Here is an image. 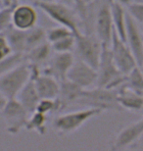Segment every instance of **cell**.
I'll return each mask as SVG.
<instances>
[{
    "label": "cell",
    "instance_id": "6da1fadb",
    "mask_svg": "<svg viewBox=\"0 0 143 151\" xmlns=\"http://www.w3.org/2000/svg\"><path fill=\"white\" fill-rule=\"evenodd\" d=\"M77 104L104 111H123L118 102V90L102 86L83 89Z\"/></svg>",
    "mask_w": 143,
    "mask_h": 151
},
{
    "label": "cell",
    "instance_id": "7a4b0ae2",
    "mask_svg": "<svg viewBox=\"0 0 143 151\" xmlns=\"http://www.w3.org/2000/svg\"><path fill=\"white\" fill-rule=\"evenodd\" d=\"M35 6L58 25L67 27L75 35L80 32L78 16L69 6L62 1H42L38 0Z\"/></svg>",
    "mask_w": 143,
    "mask_h": 151
},
{
    "label": "cell",
    "instance_id": "3957f363",
    "mask_svg": "<svg viewBox=\"0 0 143 151\" xmlns=\"http://www.w3.org/2000/svg\"><path fill=\"white\" fill-rule=\"evenodd\" d=\"M97 86L107 88L118 89L123 86L126 75H124L116 66L110 46L103 45V51L100 59L98 68H97Z\"/></svg>",
    "mask_w": 143,
    "mask_h": 151
},
{
    "label": "cell",
    "instance_id": "277c9868",
    "mask_svg": "<svg viewBox=\"0 0 143 151\" xmlns=\"http://www.w3.org/2000/svg\"><path fill=\"white\" fill-rule=\"evenodd\" d=\"M32 77L30 66L24 62L0 76V92L7 99L16 98L23 86Z\"/></svg>",
    "mask_w": 143,
    "mask_h": 151
},
{
    "label": "cell",
    "instance_id": "5b68a950",
    "mask_svg": "<svg viewBox=\"0 0 143 151\" xmlns=\"http://www.w3.org/2000/svg\"><path fill=\"white\" fill-rule=\"evenodd\" d=\"M101 113L102 111L99 109L87 107L86 109L59 115L53 121V128L61 134H72L78 131L91 118L98 116Z\"/></svg>",
    "mask_w": 143,
    "mask_h": 151
},
{
    "label": "cell",
    "instance_id": "8992f818",
    "mask_svg": "<svg viewBox=\"0 0 143 151\" xmlns=\"http://www.w3.org/2000/svg\"><path fill=\"white\" fill-rule=\"evenodd\" d=\"M75 35V50L78 59L83 60L94 69L98 68L101 59L103 44L96 35L78 32Z\"/></svg>",
    "mask_w": 143,
    "mask_h": 151
},
{
    "label": "cell",
    "instance_id": "52a82bcc",
    "mask_svg": "<svg viewBox=\"0 0 143 151\" xmlns=\"http://www.w3.org/2000/svg\"><path fill=\"white\" fill-rule=\"evenodd\" d=\"M0 114L4 120L6 132L12 135L18 134L26 128V124L29 117V111L17 98L8 99Z\"/></svg>",
    "mask_w": 143,
    "mask_h": 151
},
{
    "label": "cell",
    "instance_id": "ba28073f",
    "mask_svg": "<svg viewBox=\"0 0 143 151\" xmlns=\"http://www.w3.org/2000/svg\"><path fill=\"white\" fill-rule=\"evenodd\" d=\"M95 35L104 45L110 46L114 35V24L112 18L110 0H102L95 14L94 21Z\"/></svg>",
    "mask_w": 143,
    "mask_h": 151
},
{
    "label": "cell",
    "instance_id": "9c48e42d",
    "mask_svg": "<svg viewBox=\"0 0 143 151\" xmlns=\"http://www.w3.org/2000/svg\"><path fill=\"white\" fill-rule=\"evenodd\" d=\"M110 50L116 66L124 75L129 74L136 66H138L129 45L126 41L119 37V35L115 32L110 44Z\"/></svg>",
    "mask_w": 143,
    "mask_h": 151
},
{
    "label": "cell",
    "instance_id": "30bf717a",
    "mask_svg": "<svg viewBox=\"0 0 143 151\" xmlns=\"http://www.w3.org/2000/svg\"><path fill=\"white\" fill-rule=\"evenodd\" d=\"M67 78L83 89H87L97 86L98 74L96 69L78 58L70 69Z\"/></svg>",
    "mask_w": 143,
    "mask_h": 151
},
{
    "label": "cell",
    "instance_id": "8fae6325",
    "mask_svg": "<svg viewBox=\"0 0 143 151\" xmlns=\"http://www.w3.org/2000/svg\"><path fill=\"white\" fill-rule=\"evenodd\" d=\"M38 15L36 9L29 3H20L13 7L11 13V26L20 31L27 32L36 26Z\"/></svg>",
    "mask_w": 143,
    "mask_h": 151
},
{
    "label": "cell",
    "instance_id": "7c38bea8",
    "mask_svg": "<svg viewBox=\"0 0 143 151\" xmlns=\"http://www.w3.org/2000/svg\"><path fill=\"white\" fill-rule=\"evenodd\" d=\"M143 135V117L126 126L115 137L111 149L121 150L135 144Z\"/></svg>",
    "mask_w": 143,
    "mask_h": 151
},
{
    "label": "cell",
    "instance_id": "4fadbf2b",
    "mask_svg": "<svg viewBox=\"0 0 143 151\" xmlns=\"http://www.w3.org/2000/svg\"><path fill=\"white\" fill-rule=\"evenodd\" d=\"M126 42L134 55L137 65L143 63V34L140 25L137 24L126 12Z\"/></svg>",
    "mask_w": 143,
    "mask_h": 151
},
{
    "label": "cell",
    "instance_id": "5bb4252c",
    "mask_svg": "<svg viewBox=\"0 0 143 151\" xmlns=\"http://www.w3.org/2000/svg\"><path fill=\"white\" fill-rule=\"evenodd\" d=\"M75 60V59L72 52L55 53V55L48 61L43 73L52 76L56 80L62 81L67 78V76Z\"/></svg>",
    "mask_w": 143,
    "mask_h": 151
},
{
    "label": "cell",
    "instance_id": "9a60e30c",
    "mask_svg": "<svg viewBox=\"0 0 143 151\" xmlns=\"http://www.w3.org/2000/svg\"><path fill=\"white\" fill-rule=\"evenodd\" d=\"M83 88L80 87L68 78L60 81V90L56 97L58 103V112L66 109L72 104H77V101L80 97Z\"/></svg>",
    "mask_w": 143,
    "mask_h": 151
},
{
    "label": "cell",
    "instance_id": "2e32d148",
    "mask_svg": "<svg viewBox=\"0 0 143 151\" xmlns=\"http://www.w3.org/2000/svg\"><path fill=\"white\" fill-rule=\"evenodd\" d=\"M118 90V102L123 110L143 112V94L121 86Z\"/></svg>",
    "mask_w": 143,
    "mask_h": 151
},
{
    "label": "cell",
    "instance_id": "e0dca14e",
    "mask_svg": "<svg viewBox=\"0 0 143 151\" xmlns=\"http://www.w3.org/2000/svg\"><path fill=\"white\" fill-rule=\"evenodd\" d=\"M16 98L29 111V114L36 110V106L40 100V96L38 94L34 81L32 77L28 81V83L23 86V88L20 90Z\"/></svg>",
    "mask_w": 143,
    "mask_h": 151
},
{
    "label": "cell",
    "instance_id": "ac0fdd59",
    "mask_svg": "<svg viewBox=\"0 0 143 151\" xmlns=\"http://www.w3.org/2000/svg\"><path fill=\"white\" fill-rule=\"evenodd\" d=\"M51 50H52L51 44L48 41H45L25 53L26 62L30 65H36L39 67L49 60Z\"/></svg>",
    "mask_w": 143,
    "mask_h": 151
},
{
    "label": "cell",
    "instance_id": "d6986e66",
    "mask_svg": "<svg viewBox=\"0 0 143 151\" xmlns=\"http://www.w3.org/2000/svg\"><path fill=\"white\" fill-rule=\"evenodd\" d=\"M114 31L123 40L126 41V9L121 5L110 0Z\"/></svg>",
    "mask_w": 143,
    "mask_h": 151
},
{
    "label": "cell",
    "instance_id": "ffe728a7",
    "mask_svg": "<svg viewBox=\"0 0 143 151\" xmlns=\"http://www.w3.org/2000/svg\"><path fill=\"white\" fill-rule=\"evenodd\" d=\"M5 37H7L8 42L13 50L16 53H26V32L20 31L13 28L12 26L6 29Z\"/></svg>",
    "mask_w": 143,
    "mask_h": 151
},
{
    "label": "cell",
    "instance_id": "44dd1931",
    "mask_svg": "<svg viewBox=\"0 0 143 151\" xmlns=\"http://www.w3.org/2000/svg\"><path fill=\"white\" fill-rule=\"evenodd\" d=\"M46 124H47V115L38 111L30 113L26 124V129L30 132H35L39 135H44L46 134Z\"/></svg>",
    "mask_w": 143,
    "mask_h": 151
},
{
    "label": "cell",
    "instance_id": "7402d4cb",
    "mask_svg": "<svg viewBox=\"0 0 143 151\" xmlns=\"http://www.w3.org/2000/svg\"><path fill=\"white\" fill-rule=\"evenodd\" d=\"M45 41H47L46 31L41 27H33L26 32V52Z\"/></svg>",
    "mask_w": 143,
    "mask_h": 151
},
{
    "label": "cell",
    "instance_id": "603a6c76",
    "mask_svg": "<svg viewBox=\"0 0 143 151\" xmlns=\"http://www.w3.org/2000/svg\"><path fill=\"white\" fill-rule=\"evenodd\" d=\"M123 86L143 94V75L139 66H136L133 70L126 75Z\"/></svg>",
    "mask_w": 143,
    "mask_h": 151
},
{
    "label": "cell",
    "instance_id": "cb8c5ba5",
    "mask_svg": "<svg viewBox=\"0 0 143 151\" xmlns=\"http://www.w3.org/2000/svg\"><path fill=\"white\" fill-rule=\"evenodd\" d=\"M24 62H26L25 54L13 52L9 56L0 60V76L7 73Z\"/></svg>",
    "mask_w": 143,
    "mask_h": 151
},
{
    "label": "cell",
    "instance_id": "d4e9b609",
    "mask_svg": "<svg viewBox=\"0 0 143 151\" xmlns=\"http://www.w3.org/2000/svg\"><path fill=\"white\" fill-rule=\"evenodd\" d=\"M51 47L55 53L73 52V50L75 49V35H72L60 39L51 44Z\"/></svg>",
    "mask_w": 143,
    "mask_h": 151
},
{
    "label": "cell",
    "instance_id": "484cf974",
    "mask_svg": "<svg viewBox=\"0 0 143 151\" xmlns=\"http://www.w3.org/2000/svg\"><path fill=\"white\" fill-rule=\"evenodd\" d=\"M72 35L75 34L71 29H68L67 27L59 25V27H54V28H51L48 31H46V39L50 44H52L54 42Z\"/></svg>",
    "mask_w": 143,
    "mask_h": 151
},
{
    "label": "cell",
    "instance_id": "4316f807",
    "mask_svg": "<svg viewBox=\"0 0 143 151\" xmlns=\"http://www.w3.org/2000/svg\"><path fill=\"white\" fill-rule=\"evenodd\" d=\"M35 111L46 115L58 112V103L56 98H40Z\"/></svg>",
    "mask_w": 143,
    "mask_h": 151
},
{
    "label": "cell",
    "instance_id": "83f0119b",
    "mask_svg": "<svg viewBox=\"0 0 143 151\" xmlns=\"http://www.w3.org/2000/svg\"><path fill=\"white\" fill-rule=\"evenodd\" d=\"M126 9L127 14L139 25L143 24V1H134L129 5Z\"/></svg>",
    "mask_w": 143,
    "mask_h": 151
},
{
    "label": "cell",
    "instance_id": "f1b7e54d",
    "mask_svg": "<svg viewBox=\"0 0 143 151\" xmlns=\"http://www.w3.org/2000/svg\"><path fill=\"white\" fill-rule=\"evenodd\" d=\"M13 53V50L4 34H0V60Z\"/></svg>",
    "mask_w": 143,
    "mask_h": 151
},
{
    "label": "cell",
    "instance_id": "f546056e",
    "mask_svg": "<svg viewBox=\"0 0 143 151\" xmlns=\"http://www.w3.org/2000/svg\"><path fill=\"white\" fill-rule=\"evenodd\" d=\"M112 1H114V2H116V3H118V4L121 5L123 7L126 8L127 6L132 4V2H134L135 0H112Z\"/></svg>",
    "mask_w": 143,
    "mask_h": 151
},
{
    "label": "cell",
    "instance_id": "4dcf8cb0",
    "mask_svg": "<svg viewBox=\"0 0 143 151\" xmlns=\"http://www.w3.org/2000/svg\"><path fill=\"white\" fill-rule=\"evenodd\" d=\"M7 100H8V99L6 98L1 92H0V113H1L2 109L4 108V106H5V104H6V102H7Z\"/></svg>",
    "mask_w": 143,
    "mask_h": 151
},
{
    "label": "cell",
    "instance_id": "1f68e13d",
    "mask_svg": "<svg viewBox=\"0 0 143 151\" xmlns=\"http://www.w3.org/2000/svg\"><path fill=\"white\" fill-rule=\"evenodd\" d=\"M3 6H13L15 4H17L15 0H1Z\"/></svg>",
    "mask_w": 143,
    "mask_h": 151
},
{
    "label": "cell",
    "instance_id": "d6a6232c",
    "mask_svg": "<svg viewBox=\"0 0 143 151\" xmlns=\"http://www.w3.org/2000/svg\"><path fill=\"white\" fill-rule=\"evenodd\" d=\"M16 2H22V3H28L29 1H32V0H15Z\"/></svg>",
    "mask_w": 143,
    "mask_h": 151
},
{
    "label": "cell",
    "instance_id": "836d02e7",
    "mask_svg": "<svg viewBox=\"0 0 143 151\" xmlns=\"http://www.w3.org/2000/svg\"><path fill=\"white\" fill-rule=\"evenodd\" d=\"M139 68H140V70H141V73H142V75H143V63L142 64L139 66Z\"/></svg>",
    "mask_w": 143,
    "mask_h": 151
},
{
    "label": "cell",
    "instance_id": "e575fe53",
    "mask_svg": "<svg viewBox=\"0 0 143 151\" xmlns=\"http://www.w3.org/2000/svg\"><path fill=\"white\" fill-rule=\"evenodd\" d=\"M42 1H62V0H42Z\"/></svg>",
    "mask_w": 143,
    "mask_h": 151
},
{
    "label": "cell",
    "instance_id": "d590c367",
    "mask_svg": "<svg viewBox=\"0 0 143 151\" xmlns=\"http://www.w3.org/2000/svg\"><path fill=\"white\" fill-rule=\"evenodd\" d=\"M140 28H141V31H142V34H143V24L140 25Z\"/></svg>",
    "mask_w": 143,
    "mask_h": 151
},
{
    "label": "cell",
    "instance_id": "8d00e7d4",
    "mask_svg": "<svg viewBox=\"0 0 143 151\" xmlns=\"http://www.w3.org/2000/svg\"><path fill=\"white\" fill-rule=\"evenodd\" d=\"M86 1H89V2H91V1H94V0H86Z\"/></svg>",
    "mask_w": 143,
    "mask_h": 151
},
{
    "label": "cell",
    "instance_id": "74e56055",
    "mask_svg": "<svg viewBox=\"0 0 143 151\" xmlns=\"http://www.w3.org/2000/svg\"><path fill=\"white\" fill-rule=\"evenodd\" d=\"M135 1H143V0H135Z\"/></svg>",
    "mask_w": 143,
    "mask_h": 151
},
{
    "label": "cell",
    "instance_id": "f35d334b",
    "mask_svg": "<svg viewBox=\"0 0 143 151\" xmlns=\"http://www.w3.org/2000/svg\"><path fill=\"white\" fill-rule=\"evenodd\" d=\"M0 3H1V4H2V2H1V0H0ZM3 5V4H2Z\"/></svg>",
    "mask_w": 143,
    "mask_h": 151
},
{
    "label": "cell",
    "instance_id": "ab89813d",
    "mask_svg": "<svg viewBox=\"0 0 143 151\" xmlns=\"http://www.w3.org/2000/svg\"><path fill=\"white\" fill-rule=\"evenodd\" d=\"M75 1H78V0H75Z\"/></svg>",
    "mask_w": 143,
    "mask_h": 151
}]
</instances>
